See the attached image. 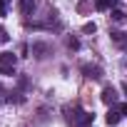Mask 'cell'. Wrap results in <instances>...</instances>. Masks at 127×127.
<instances>
[{
    "label": "cell",
    "instance_id": "1",
    "mask_svg": "<svg viewBox=\"0 0 127 127\" xmlns=\"http://www.w3.org/2000/svg\"><path fill=\"white\" fill-rule=\"evenodd\" d=\"M102 102L105 105H115L117 102V90L115 87H105L102 90Z\"/></svg>",
    "mask_w": 127,
    "mask_h": 127
},
{
    "label": "cell",
    "instance_id": "2",
    "mask_svg": "<svg viewBox=\"0 0 127 127\" xmlns=\"http://www.w3.org/2000/svg\"><path fill=\"white\" fill-rule=\"evenodd\" d=\"M82 72H85L87 77H92V80H100V77H102V70H100L97 65H85Z\"/></svg>",
    "mask_w": 127,
    "mask_h": 127
},
{
    "label": "cell",
    "instance_id": "3",
    "mask_svg": "<svg viewBox=\"0 0 127 127\" xmlns=\"http://www.w3.org/2000/svg\"><path fill=\"white\" fill-rule=\"evenodd\" d=\"M15 60H18V57H15L13 52H3V55H0V67H13Z\"/></svg>",
    "mask_w": 127,
    "mask_h": 127
},
{
    "label": "cell",
    "instance_id": "4",
    "mask_svg": "<svg viewBox=\"0 0 127 127\" xmlns=\"http://www.w3.org/2000/svg\"><path fill=\"white\" fill-rule=\"evenodd\" d=\"M105 120H107V125L112 127V125H117V122L122 120V112H120V110H112V107H110V110H107V117H105Z\"/></svg>",
    "mask_w": 127,
    "mask_h": 127
},
{
    "label": "cell",
    "instance_id": "5",
    "mask_svg": "<svg viewBox=\"0 0 127 127\" xmlns=\"http://www.w3.org/2000/svg\"><path fill=\"white\" fill-rule=\"evenodd\" d=\"M92 117H95V115H90V112H77V117H75V122L85 127V125H90V122H92Z\"/></svg>",
    "mask_w": 127,
    "mask_h": 127
},
{
    "label": "cell",
    "instance_id": "6",
    "mask_svg": "<svg viewBox=\"0 0 127 127\" xmlns=\"http://www.w3.org/2000/svg\"><path fill=\"white\" fill-rule=\"evenodd\" d=\"M95 5H97L100 10H112V8L117 5V0H95Z\"/></svg>",
    "mask_w": 127,
    "mask_h": 127
},
{
    "label": "cell",
    "instance_id": "7",
    "mask_svg": "<svg viewBox=\"0 0 127 127\" xmlns=\"http://www.w3.org/2000/svg\"><path fill=\"white\" fill-rule=\"evenodd\" d=\"M32 8H35L32 0H20V13H23V15H30V13H32Z\"/></svg>",
    "mask_w": 127,
    "mask_h": 127
},
{
    "label": "cell",
    "instance_id": "8",
    "mask_svg": "<svg viewBox=\"0 0 127 127\" xmlns=\"http://www.w3.org/2000/svg\"><path fill=\"white\" fill-rule=\"evenodd\" d=\"M45 52H47V45H42V42H35L32 45V55L35 57H45Z\"/></svg>",
    "mask_w": 127,
    "mask_h": 127
},
{
    "label": "cell",
    "instance_id": "9",
    "mask_svg": "<svg viewBox=\"0 0 127 127\" xmlns=\"http://www.w3.org/2000/svg\"><path fill=\"white\" fill-rule=\"evenodd\" d=\"M112 40H115V42H120V45L127 50V37H125V32H112Z\"/></svg>",
    "mask_w": 127,
    "mask_h": 127
},
{
    "label": "cell",
    "instance_id": "10",
    "mask_svg": "<svg viewBox=\"0 0 127 127\" xmlns=\"http://www.w3.org/2000/svg\"><path fill=\"white\" fill-rule=\"evenodd\" d=\"M67 47H70V50H77V47H80V40H77V37H67Z\"/></svg>",
    "mask_w": 127,
    "mask_h": 127
},
{
    "label": "cell",
    "instance_id": "11",
    "mask_svg": "<svg viewBox=\"0 0 127 127\" xmlns=\"http://www.w3.org/2000/svg\"><path fill=\"white\" fill-rule=\"evenodd\" d=\"M112 18H115L117 23H122V20H125V13H122V10H112Z\"/></svg>",
    "mask_w": 127,
    "mask_h": 127
},
{
    "label": "cell",
    "instance_id": "12",
    "mask_svg": "<svg viewBox=\"0 0 127 127\" xmlns=\"http://www.w3.org/2000/svg\"><path fill=\"white\" fill-rule=\"evenodd\" d=\"M8 37H10V35H8V30H5V28H0V45L8 42Z\"/></svg>",
    "mask_w": 127,
    "mask_h": 127
},
{
    "label": "cell",
    "instance_id": "13",
    "mask_svg": "<svg viewBox=\"0 0 127 127\" xmlns=\"http://www.w3.org/2000/svg\"><path fill=\"white\" fill-rule=\"evenodd\" d=\"M82 30H85V32H95V23H85Z\"/></svg>",
    "mask_w": 127,
    "mask_h": 127
},
{
    "label": "cell",
    "instance_id": "14",
    "mask_svg": "<svg viewBox=\"0 0 127 127\" xmlns=\"http://www.w3.org/2000/svg\"><path fill=\"white\" fill-rule=\"evenodd\" d=\"M117 110H120V112H122V115H127V102H122V105H120V107H117Z\"/></svg>",
    "mask_w": 127,
    "mask_h": 127
},
{
    "label": "cell",
    "instance_id": "15",
    "mask_svg": "<svg viewBox=\"0 0 127 127\" xmlns=\"http://www.w3.org/2000/svg\"><path fill=\"white\" fill-rule=\"evenodd\" d=\"M0 15H5V0H0Z\"/></svg>",
    "mask_w": 127,
    "mask_h": 127
},
{
    "label": "cell",
    "instance_id": "16",
    "mask_svg": "<svg viewBox=\"0 0 127 127\" xmlns=\"http://www.w3.org/2000/svg\"><path fill=\"white\" fill-rule=\"evenodd\" d=\"M0 92H3V85H0Z\"/></svg>",
    "mask_w": 127,
    "mask_h": 127
}]
</instances>
